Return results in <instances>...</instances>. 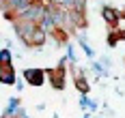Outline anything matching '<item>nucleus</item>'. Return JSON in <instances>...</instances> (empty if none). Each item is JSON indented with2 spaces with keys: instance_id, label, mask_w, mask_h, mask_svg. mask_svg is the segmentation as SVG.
<instances>
[{
  "instance_id": "1",
  "label": "nucleus",
  "mask_w": 125,
  "mask_h": 118,
  "mask_svg": "<svg viewBox=\"0 0 125 118\" xmlns=\"http://www.w3.org/2000/svg\"><path fill=\"white\" fill-rule=\"evenodd\" d=\"M26 77H28V82H35V84H41V73H39V71H28V73H26Z\"/></svg>"
}]
</instances>
